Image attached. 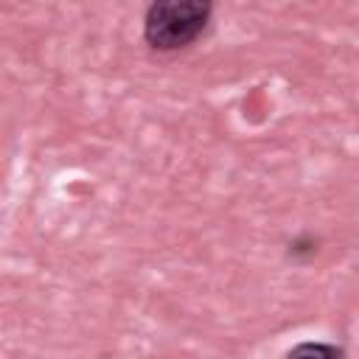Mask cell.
Segmentation results:
<instances>
[{"instance_id":"obj_1","label":"cell","mask_w":359,"mask_h":359,"mask_svg":"<svg viewBox=\"0 0 359 359\" xmlns=\"http://www.w3.org/2000/svg\"><path fill=\"white\" fill-rule=\"evenodd\" d=\"M210 20V0H154L146 11L143 34L157 50L191 45Z\"/></svg>"}]
</instances>
